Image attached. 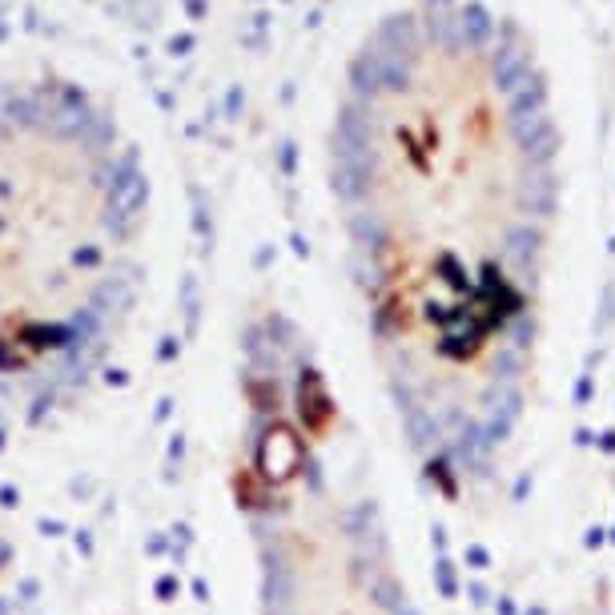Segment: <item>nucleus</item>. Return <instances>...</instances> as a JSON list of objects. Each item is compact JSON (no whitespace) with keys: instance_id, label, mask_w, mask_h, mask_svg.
<instances>
[{"instance_id":"nucleus-3","label":"nucleus","mask_w":615,"mask_h":615,"mask_svg":"<svg viewBox=\"0 0 615 615\" xmlns=\"http://www.w3.org/2000/svg\"><path fill=\"white\" fill-rule=\"evenodd\" d=\"M539 246H543V234L535 230L531 222H515L511 230L503 234V261L519 278H527L535 282L531 273H535V258H539Z\"/></svg>"},{"instance_id":"nucleus-2","label":"nucleus","mask_w":615,"mask_h":615,"mask_svg":"<svg viewBox=\"0 0 615 615\" xmlns=\"http://www.w3.org/2000/svg\"><path fill=\"white\" fill-rule=\"evenodd\" d=\"M515 201L523 213H535V218H551L555 213V201H559V181L547 165H531L523 177H519V189H515Z\"/></svg>"},{"instance_id":"nucleus-1","label":"nucleus","mask_w":615,"mask_h":615,"mask_svg":"<svg viewBox=\"0 0 615 615\" xmlns=\"http://www.w3.org/2000/svg\"><path fill=\"white\" fill-rule=\"evenodd\" d=\"M149 185L73 101L0 109V419L57 431L117 370L141 306Z\"/></svg>"},{"instance_id":"nucleus-4","label":"nucleus","mask_w":615,"mask_h":615,"mask_svg":"<svg viewBox=\"0 0 615 615\" xmlns=\"http://www.w3.org/2000/svg\"><path fill=\"white\" fill-rule=\"evenodd\" d=\"M531 77V57L515 45H503V49L495 52V69H491V81L499 93H515L523 81Z\"/></svg>"},{"instance_id":"nucleus-7","label":"nucleus","mask_w":615,"mask_h":615,"mask_svg":"<svg viewBox=\"0 0 615 615\" xmlns=\"http://www.w3.org/2000/svg\"><path fill=\"white\" fill-rule=\"evenodd\" d=\"M519 149H523L527 165H551L555 153H559V129H555V121H543Z\"/></svg>"},{"instance_id":"nucleus-8","label":"nucleus","mask_w":615,"mask_h":615,"mask_svg":"<svg viewBox=\"0 0 615 615\" xmlns=\"http://www.w3.org/2000/svg\"><path fill=\"white\" fill-rule=\"evenodd\" d=\"M611 318H615V290L607 286V290H603V310H599V330H607Z\"/></svg>"},{"instance_id":"nucleus-5","label":"nucleus","mask_w":615,"mask_h":615,"mask_svg":"<svg viewBox=\"0 0 615 615\" xmlns=\"http://www.w3.org/2000/svg\"><path fill=\"white\" fill-rule=\"evenodd\" d=\"M543 105H547V81H543V73H535V77H527L515 93H507V121L547 113Z\"/></svg>"},{"instance_id":"nucleus-6","label":"nucleus","mask_w":615,"mask_h":615,"mask_svg":"<svg viewBox=\"0 0 615 615\" xmlns=\"http://www.w3.org/2000/svg\"><path fill=\"white\" fill-rule=\"evenodd\" d=\"M458 33H463V45H470V49L487 45L495 33V21H491V13H487V4L470 0L467 9H458Z\"/></svg>"}]
</instances>
